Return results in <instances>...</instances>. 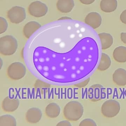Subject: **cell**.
<instances>
[{
  "label": "cell",
  "instance_id": "7402d4cb",
  "mask_svg": "<svg viewBox=\"0 0 126 126\" xmlns=\"http://www.w3.org/2000/svg\"><path fill=\"white\" fill-rule=\"evenodd\" d=\"M90 81V77L87 78L85 80H82V81H80L77 84H76V85L79 87H82L86 86Z\"/></svg>",
  "mask_w": 126,
  "mask_h": 126
},
{
  "label": "cell",
  "instance_id": "8fae6325",
  "mask_svg": "<svg viewBox=\"0 0 126 126\" xmlns=\"http://www.w3.org/2000/svg\"><path fill=\"white\" fill-rule=\"evenodd\" d=\"M74 6L73 0H58L57 3V9L63 13L70 12Z\"/></svg>",
  "mask_w": 126,
  "mask_h": 126
},
{
  "label": "cell",
  "instance_id": "5b68a950",
  "mask_svg": "<svg viewBox=\"0 0 126 126\" xmlns=\"http://www.w3.org/2000/svg\"><path fill=\"white\" fill-rule=\"evenodd\" d=\"M7 16L11 22L19 24L25 20L26 13L24 8L16 6L12 8L8 12Z\"/></svg>",
  "mask_w": 126,
  "mask_h": 126
},
{
  "label": "cell",
  "instance_id": "30bf717a",
  "mask_svg": "<svg viewBox=\"0 0 126 126\" xmlns=\"http://www.w3.org/2000/svg\"><path fill=\"white\" fill-rule=\"evenodd\" d=\"M113 80L119 86H124L126 84V71L119 68L115 71L113 74Z\"/></svg>",
  "mask_w": 126,
  "mask_h": 126
},
{
  "label": "cell",
  "instance_id": "8992f818",
  "mask_svg": "<svg viewBox=\"0 0 126 126\" xmlns=\"http://www.w3.org/2000/svg\"><path fill=\"white\" fill-rule=\"evenodd\" d=\"M28 11L32 16L34 17H41L47 14L48 8L45 3L36 1L31 3L29 7Z\"/></svg>",
  "mask_w": 126,
  "mask_h": 126
},
{
  "label": "cell",
  "instance_id": "7a4b0ae2",
  "mask_svg": "<svg viewBox=\"0 0 126 126\" xmlns=\"http://www.w3.org/2000/svg\"><path fill=\"white\" fill-rule=\"evenodd\" d=\"M84 108L82 105L78 101H73L68 103L64 109V115L71 121L79 120L82 116Z\"/></svg>",
  "mask_w": 126,
  "mask_h": 126
},
{
  "label": "cell",
  "instance_id": "d6986e66",
  "mask_svg": "<svg viewBox=\"0 0 126 126\" xmlns=\"http://www.w3.org/2000/svg\"><path fill=\"white\" fill-rule=\"evenodd\" d=\"M19 101L16 99H7V98H6L3 102V108H4L8 106L9 105V106L11 105V111H13L17 109V107L19 106ZM9 106L5 110L7 111Z\"/></svg>",
  "mask_w": 126,
  "mask_h": 126
},
{
  "label": "cell",
  "instance_id": "52a82bcc",
  "mask_svg": "<svg viewBox=\"0 0 126 126\" xmlns=\"http://www.w3.org/2000/svg\"><path fill=\"white\" fill-rule=\"evenodd\" d=\"M26 68L20 63H15L9 67L8 74L9 76L14 79H19L25 76Z\"/></svg>",
  "mask_w": 126,
  "mask_h": 126
},
{
  "label": "cell",
  "instance_id": "9a60e30c",
  "mask_svg": "<svg viewBox=\"0 0 126 126\" xmlns=\"http://www.w3.org/2000/svg\"><path fill=\"white\" fill-rule=\"evenodd\" d=\"M113 59L119 63L126 62V47L124 46H119L114 50L113 54Z\"/></svg>",
  "mask_w": 126,
  "mask_h": 126
},
{
  "label": "cell",
  "instance_id": "ba28073f",
  "mask_svg": "<svg viewBox=\"0 0 126 126\" xmlns=\"http://www.w3.org/2000/svg\"><path fill=\"white\" fill-rule=\"evenodd\" d=\"M104 87L101 85L96 84L92 85L88 89V98L94 102L101 100L104 97Z\"/></svg>",
  "mask_w": 126,
  "mask_h": 126
},
{
  "label": "cell",
  "instance_id": "4fadbf2b",
  "mask_svg": "<svg viewBox=\"0 0 126 126\" xmlns=\"http://www.w3.org/2000/svg\"><path fill=\"white\" fill-rule=\"evenodd\" d=\"M117 5L116 0H101L100 3L101 9L106 13L114 11L117 8Z\"/></svg>",
  "mask_w": 126,
  "mask_h": 126
},
{
  "label": "cell",
  "instance_id": "6da1fadb",
  "mask_svg": "<svg viewBox=\"0 0 126 126\" xmlns=\"http://www.w3.org/2000/svg\"><path fill=\"white\" fill-rule=\"evenodd\" d=\"M83 23L58 20L39 29L26 43L23 58L37 79L58 85L76 84L95 68L98 57L96 42Z\"/></svg>",
  "mask_w": 126,
  "mask_h": 126
},
{
  "label": "cell",
  "instance_id": "2e32d148",
  "mask_svg": "<svg viewBox=\"0 0 126 126\" xmlns=\"http://www.w3.org/2000/svg\"><path fill=\"white\" fill-rule=\"evenodd\" d=\"M98 36L101 40V48L102 50H105L109 48L112 45L113 39L110 34L101 33L99 34Z\"/></svg>",
  "mask_w": 126,
  "mask_h": 126
},
{
  "label": "cell",
  "instance_id": "d4e9b609",
  "mask_svg": "<svg viewBox=\"0 0 126 126\" xmlns=\"http://www.w3.org/2000/svg\"><path fill=\"white\" fill-rule=\"evenodd\" d=\"M121 39L122 42L126 44V33H122L121 34Z\"/></svg>",
  "mask_w": 126,
  "mask_h": 126
},
{
  "label": "cell",
  "instance_id": "484cf974",
  "mask_svg": "<svg viewBox=\"0 0 126 126\" xmlns=\"http://www.w3.org/2000/svg\"><path fill=\"white\" fill-rule=\"evenodd\" d=\"M71 18H70L69 17H62V18H60L59 19V20H64V19H71Z\"/></svg>",
  "mask_w": 126,
  "mask_h": 126
},
{
  "label": "cell",
  "instance_id": "7c38bea8",
  "mask_svg": "<svg viewBox=\"0 0 126 126\" xmlns=\"http://www.w3.org/2000/svg\"><path fill=\"white\" fill-rule=\"evenodd\" d=\"M41 25L37 22L31 21L26 24L23 28V33L25 36L29 39L38 29L41 28Z\"/></svg>",
  "mask_w": 126,
  "mask_h": 126
},
{
  "label": "cell",
  "instance_id": "603a6c76",
  "mask_svg": "<svg viewBox=\"0 0 126 126\" xmlns=\"http://www.w3.org/2000/svg\"><path fill=\"white\" fill-rule=\"evenodd\" d=\"M120 20L123 23L126 24V10L124 11L120 15Z\"/></svg>",
  "mask_w": 126,
  "mask_h": 126
},
{
  "label": "cell",
  "instance_id": "5bb4252c",
  "mask_svg": "<svg viewBox=\"0 0 126 126\" xmlns=\"http://www.w3.org/2000/svg\"><path fill=\"white\" fill-rule=\"evenodd\" d=\"M42 116V113L39 109L32 108L27 112L26 117L29 122L32 123H36L40 120Z\"/></svg>",
  "mask_w": 126,
  "mask_h": 126
},
{
  "label": "cell",
  "instance_id": "ac0fdd59",
  "mask_svg": "<svg viewBox=\"0 0 126 126\" xmlns=\"http://www.w3.org/2000/svg\"><path fill=\"white\" fill-rule=\"evenodd\" d=\"M60 109L59 105L55 103H51L47 106L46 113L47 115L51 118H55L59 115Z\"/></svg>",
  "mask_w": 126,
  "mask_h": 126
},
{
  "label": "cell",
  "instance_id": "e0dca14e",
  "mask_svg": "<svg viewBox=\"0 0 126 126\" xmlns=\"http://www.w3.org/2000/svg\"><path fill=\"white\" fill-rule=\"evenodd\" d=\"M111 63V60L110 57L107 54L102 53L97 68L99 70L101 71L106 70L110 67Z\"/></svg>",
  "mask_w": 126,
  "mask_h": 126
},
{
  "label": "cell",
  "instance_id": "3957f363",
  "mask_svg": "<svg viewBox=\"0 0 126 126\" xmlns=\"http://www.w3.org/2000/svg\"><path fill=\"white\" fill-rule=\"evenodd\" d=\"M17 46V41L13 36L8 35L0 39V51L3 55H10L14 53Z\"/></svg>",
  "mask_w": 126,
  "mask_h": 126
},
{
  "label": "cell",
  "instance_id": "44dd1931",
  "mask_svg": "<svg viewBox=\"0 0 126 126\" xmlns=\"http://www.w3.org/2000/svg\"><path fill=\"white\" fill-rule=\"evenodd\" d=\"M79 126H96L95 122L91 119L88 118L84 119L79 124Z\"/></svg>",
  "mask_w": 126,
  "mask_h": 126
},
{
  "label": "cell",
  "instance_id": "9c48e42d",
  "mask_svg": "<svg viewBox=\"0 0 126 126\" xmlns=\"http://www.w3.org/2000/svg\"><path fill=\"white\" fill-rule=\"evenodd\" d=\"M85 23L93 29H96L99 27L101 24V17L97 12H91L86 16Z\"/></svg>",
  "mask_w": 126,
  "mask_h": 126
},
{
  "label": "cell",
  "instance_id": "cb8c5ba5",
  "mask_svg": "<svg viewBox=\"0 0 126 126\" xmlns=\"http://www.w3.org/2000/svg\"><path fill=\"white\" fill-rule=\"evenodd\" d=\"M82 3L85 5H90L92 4L95 1V0H79Z\"/></svg>",
  "mask_w": 126,
  "mask_h": 126
},
{
  "label": "cell",
  "instance_id": "ffe728a7",
  "mask_svg": "<svg viewBox=\"0 0 126 126\" xmlns=\"http://www.w3.org/2000/svg\"><path fill=\"white\" fill-rule=\"evenodd\" d=\"M8 27V24L6 20L3 17H0V34L5 32Z\"/></svg>",
  "mask_w": 126,
  "mask_h": 126
},
{
  "label": "cell",
  "instance_id": "277c9868",
  "mask_svg": "<svg viewBox=\"0 0 126 126\" xmlns=\"http://www.w3.org/2000/svg\"><path fill=\"white\" fill-rule=\"evenodd\" d=\"M120 110V105L118 102L111 99L105 102L101 107L102 114L105 117L112 118L116 116Z\"/></svg>",
  "mask_w": 126,
  "mask_h": 126
}]
</instances>
